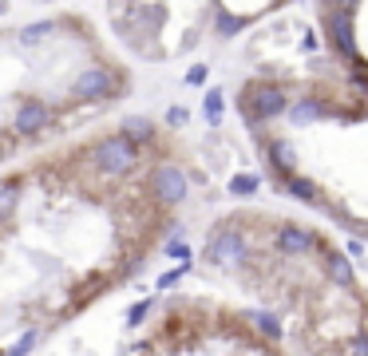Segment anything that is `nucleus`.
I'll return each instance as SVG.
<instances>
[{"mask_svg":"<svg viewBox=\"0 0 368 356\" xmlns=\"http://www.w3.org/2000/svg\"><path fill=\"white\" fill-rule=\"evenodd\" d=\"M40 356H368V277L317 218L246 202Z\"/></svg>","mask_w":368,"mask_h":356,"instance_id":"nucleus-1","label":"nucleus"},{"mask_svg":"<svg viewBox=\"0 0 368 356\" xmlns=\"http://www.w3.org/2000/svg\"><path fill=\"white\" fill-rule=\"evenodd\" d=\"M194 155L119 115L0 170V356H40L182 234Z\"/></svg>","mask_w":368,"mask_h":356,"instance_id":"nucleus-2","label":"nucleus"},{"mask_svg":"<svg viewBox=\"0 0 368 356\" xmlns=\"http://www.w3.org/2000/svg\"><path fill=\"white\" fill-rule=\"evenodd\" d=\"M234 111L281 194L368 238V0H297L254 28Z\"/></svg>","mask_w":368,"mask_h":356,"instance_id":"nucleus-3","label":"nucleus"},{"mask_svg":"<svg viewBox=\"0 0 368 356\" xmlns=\"http://www.w3.org/2000/svg\"><path fill=\"white\" fill-rule=\"evenodd\" d=\"M135 76L99 24L52 12L0 28V170L103 123Z\"/></svg>","mask_w":368,"mask_h":356,"instance_id":"nucleus-4","label":"nucleus"},{"mask_svg":"<svg viewBox=\"0 0 368 356\" xmlns=\"http://www.w3.org/2000/svg\"><path fill=\"white\" fill-rule=\"evenodd\" d=\"M107 24L119 56L171 64L214 32L210 0H107Z\"/></svg>","mask_w":368,"mask_h":356,"instance_id":"nucleus-5","label":"nucleus"},{"mask_svg":"<svg viewBox=\"0 0 368 356\" xmlns=\"http://www.w3.org/2000/svg\"><path fill=\"white\" fill-rule=\"evenodd\" d=\"M297 0H210V12H214V36H241L261 28L266 20L281 16L285 8H293Z\"/></svg>","mask_w":368,"mask_h":356,"instance_id":"nucleus-6","label":"nucleus"}]
</instances>
